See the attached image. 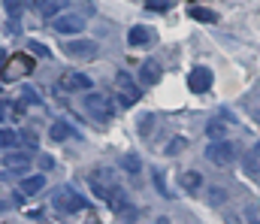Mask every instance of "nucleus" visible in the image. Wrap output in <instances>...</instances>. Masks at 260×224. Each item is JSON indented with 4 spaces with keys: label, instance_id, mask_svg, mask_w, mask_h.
Returning <instances> with one entry per match:
<instances>
[{
    "label": "nucleus",
    "instance_id": "4",
    "mask_svg": "<svg viewBox=\"0 0 260 224\" xmlns=\"http://www.w3.org/2000/svg\"><path fill=\"white\" fill-rule=\"evenodd\" d=\"M52 30L61 34V37H76L85 30V15L79 12H61L58 18H52Z\"/></svg>",
    "mask_w": 260,
    "mask_h": 224
},
{
    "label": "nucleus",
    "instance_id": "15",
    "mask_svg": "<svg viewBox=\"0 0 260 224\" xmlns=\"http://www.w3.org/2000/svg\"><path fill=\"white\" fill-rule=\"evenodd\" d=\"M43 188H46V176H43V173H37V176H24L21 185H18V191H21L24 197H34V194H40Z\"/></svg>",
    "mask_w": 260,
    "mask_h": 224
},
{
    "label": "nucleus",
    "instance_id": "16",
    "mask_svg": "<svg viewBox=\"0 0 260 224\" xmlns=\"http://www.w3.org/2000/svg\"><path fill=\"white\" fill-rule=\"evenodd\" d=\"M49 137H52L55 143H64V140L79 137V131H76V127H70L67 121H55V124H52V131H49Z\"/></svg>",
    "mask_w": 260,
    "mask_h": 224
},
{
    "label": "nucleus",
    "instance_id": "26",
    "mask_svg": "<svg viewBox=\"0 0 260 224\" xmlns=\"http://www.w3.org/2000/svg\"><path fill=\"white\" fill-rule=\"evenodd\" d=\"M151 124H154V115H151V112H145V115L139 118V134H142V137H148V131H151Z\"/></svg>",
    "mask_w": 260,
    "mask_h": 224
},
{
    "label": "nucleus",
    "instance_id": "13",
    "mask_svg": "<svg viewBox=\"0 0 260 224\" xmlns=\"http://www.w3.org/2000/svg\"><path fill=\"white\" fill-rule=\"evenodd\" d=\"M27 164H30V154H24V151H9L6 149V154H3V167L12 170V176H18Z\"/></svg>",
    "mask_w": 260,
    "mask_h": 224
},
{
    "label": "nucleus",
    "instance_id": "8",
    "mask_svg": "<svg viewBox=\"0 0 260 224\" xmlns=\"http://www.w3.org/2000/svg\"><path fill=\"white\" fill-rule=\"evenodd\" d=\"M157 40V34L148 27V24H133L127 30V46L130 49H145V46H151Z\"/></svg>",
    "mask_w": 260,
    "mask_h": 224
},
{
    "label": "nucleus",
    "instance_id": "31",
    "mask_svg": "<svg viewBox=\"0 0 260 224\" xmlns=\"http://www.w3.org/2000/svg\"><path fill=\"white\" fill-rule=\"evenodd\" d=\"M21 137H24V146H27V149H40V140H37L34 134H21Z\"/></svg>",
    "mask_w": 260,
    "mask_h": 224
},
{
    "label": "nucleus",
    "instance_id": "7",
    "mask_svg": "<svg viewBox=\"0 0 260 224\" xmlns=\"http://www.w3.org/2000/svg\"><path fill=\"white\" fill-rule=\"evenodd\" d=\"M203 154H206V161H212L215 167H227V164L233 161V146H230L227 140H212Z\"/></svg>",
    "mask_w": 260,
    "mask_h": 224
},
{
    "label": "nucleus",
    "instance_id": "1",
    "mask_svg": "<svg viewBox=\"0 0 260 224\" xmlns=\"http://www.w3.org/2000/svg\"><path fill=\"white\" fill-rule=\"evenodd\" d=\"M52 206L58 212H64V215H76V212H88L91 209V200L85 194H79L73 185H64V188H58L52 194Z\"/></svg>",
    "mask_w": 260,
    "mask_h": 224
},
{
    "label": "nucleus",
    "instance_id": "18",
    "mask_svg": "<svg viewBox=\"0 0 260 224\" xmlns=\"http://www.w3.org/2000/svg\"><path fill=\"white\" fill-rule=\"evenodd\" d=\"M182 185H185V191H200V185H203V176L197 173V170H188V173H182Z\"/></svg>",
    "mask_w": 260,
    "mask_h": 224
},
{
    "label": "nucleus",
    "instance_id": "11",
    "mask_svg": "<svg viewBox=\"0 0 260 224\" xmlns=\"http://www.w3.org/2000/svg\"><path fill=\"white\" fill-rule=\"evenodd\" d=\"M106 203H109V209L115 212V215H127L130 209V197H127V191L121 188V185H112L109 188V197H106Z\"/></svg>",
    "mask_w": 260,
    "mask_h": 224
},
{
    "label": "nucleus",
    "instance_id": "30",
    "mask_svg": "<svg viewBox=\"0 0 260 224\" xmlns=\"http://www.w3.org/2000/svg\"><path fill=\"white\" fill-rule=\"evenodd\" d=\"M3 6H6V12H9V15H18V9H21V0H3Z\"/></svg>",
    "mask_w": 260,
    "mask_h": 224
},
{
    "label": "nucleus",
    "instance_id": "27",
    "mask_svg": "<svg viewBox=\"0 0 260 224\" xmlns=\"http://www.w3.org/2000/svg\"><path fill=\"white\" fill-rule=\"evenodd\" d=\"M145 6H148V9H157V12H167V9L173 6V0H148Z\"/></svg>",
    "mask_w": 260,
    "mask_h": 224
},
{
    "label": "nucleus",
    "instance_id": "3",
    "mask_svg": "<svg viewBox=\"0 0 260 224\" xmlns=\"http://www.w3.org/2000/svg\"><path fill=\"white\" fill-rule=\"evenodd\" d=\"M115 88H118V103L127 109V106H133V103H139V97H142V91L136 88V82H133V76L127 73V70H118L115 73Z\"/></svg>",
    "mask_w": 260,
    "mask_h": 224
},
{
    "label": "nucleus",
    "instance_id": "2",
    "mask_svg": "<svg viewBox=\"0 0 260 224\" xmlns=\"http://www.w3.org/2000/svg\"><path fill=\"white\" fill-rule=\"evenodd\" d=\"M85 109L97 121H109L115 115V100L109 94H100V91H85Z\"/></svg>",
    "mask_w": 260,
    "mask_h": 224
},
{
    "label": "nucleus",
    "instance_id": "5",
    "mask_svg": "<svg viewBox=\"0 0 260 224\" xmlns=\"http://www.w3.org/2000/svg\"><path fill=\"white\" fill-rule=\"evenodd\" d=\"M34 70H37V64L30 61V55H12V58H6L3 82H9V79H21V76H30Z\"/></svg>",
    "mask_w": 260,
    "mask_h": 224
},
{
    "label": "nucleus",
    "instance_id": "19",
    "mask_svg": "<svg viewBox=\"0 0 260 224\" xmlns=\"http://www.w3.org/2000/svg\"><path fill=\"white\" fill-rule=\"evenodd\" d=\"M191 18L206 21V24H215V21H218V15H215L212 9H203V6H191Z\"/></svg>",
    "mask_w": 260,
    "mask_h": 224
},
{
    "label": "nucleus",
    "instance_id": "12",
    "mask_svg": "<svg viewBox=\"0 0 260 224\" xmlns=\"http://www.w3.org/2000/svg\"><path fill=\"white\" fill-rule=\"evenodd\" d=\"M160 76H164V70H160V64H157V61H151V58H148V61H142V64H139V82H142V85H148V88H151V85H157V82H160Z\"/></svg>",
    "mask_w": 260,
    "mask_h": 224
},
{
    "label": "nucleus",
    "instance_id": "32",
    "mask_svg": "<svg viewBox=\"0 0 260 224\" xmlns=\"http://www.w3.org/2000/svg\"><path fill=\"white\" fill-rule=\"evenodd\" d=\"M30 52H34V55H40V58H46V55H49V52H46V46H40V43H30Z\"/></svg>",
    "mask_w": 260,
    "mask_h": 224
},
{
    "label": "nucleus",
    "instance_id": "21",
    "mask_svg": "<svg viewBox=\"0 0 260 224\" xmlns=\"http://www.w3.org/2000/svg\"><path fill=\"white\" fill-rule=\"evenodd\" d=\"M121 170H127V173H133V176H136V173L142 170L139 154H124V157H121Z\"/></svg>",
    "mask_w": 260,
    "mask_h": 224
},
{
    "label": "nucleus",
    "instance_id": "6",
    "mask_svg": "<svg viewBox=\"0 0 260 224\" xmlns=\"http://www.w3.org/2000/svg\"><path fill=\"white\" fill-rule=\"evenodd\" d=\"M91 88H94L91 76L79 73V70L64 73V76H61V82H58V91H64V94H79V91H91Z\"/></svg>",
    "mask_w": 260,
    "mask_h": 224
},
{
    "label": "nucleus",
    "instance_id": "20",
    "mask_svg": "<svg viewBox=\"0 0 260 224\" xmlns=\"http://www.w3.org/2000/svg\"><path fill=\"white\" fill-rule=\"evenodd\" d=\"M18 137H21V134L3 127V131H0V146H3V149H15V146H18Z\"/></svg>",
    "mask_w": 260,
    "mask_h": 224
},
{
    "label": "nucleus",
    "instance_id": "25",
    "mask_svg": "<svg viewBox=\"0 0 260 224\" xmlns=\"http://www.w3.org/2000/svg\"><path fill=\"white\" fill-rule=\"evenodd\" d=\"M185 146H188V140H185V137H173V140L167 143V154H179Z\"/></svg>",
    "mask_w": 260,
    "mask_h": 224
},
{
    "label": "nucleus",
    "instance_id": "14",
    "mask_svg": "<svg viewBox=\"0 0 260 224\" xmlns=\"http://www.w3.org/2000/svg\"><path fill=\"white\" fill-rule=\"evenodd\" d=\"M67 6H70V0H37V12L46 18H58Z\"/></svg>",
    "mask_w": 260,
    "mask_h": 224
},
{
    "label": "nucleus",
    "instance_id": "24",
    "mask_svg": "<svg viewBox=\"0 0 260 224\" xmlns=\"http://www.w3.org/2000/svg\"><path fill=\"white\" fill-rule=\"evenodd\" d=\"M21 103H30V106H43V97H40L34 88H24V91H21Z\"/></svg>",
    "mask_w": 260,
    "mask_h": 224
},
{
    "label": "nucleus",
    "instance_id": "10",
    "mask_svg": "<svg viewBox=\"0 0 260 224\" xmlns=\"http://www.w3.org/2000/svg\"><path fill=\"white\" fill-rule=\"evenodd\" d=\"M212 79H215V76H212V70L200 64V67H194V70L188 73V88H191L194 94H206V91L212 88Z\"/></svg>",
    "mask_w": 260,
    "mask_h": 224
},
{
    "label": "nucleus",
    "instance_id": "33",
    "mask_svg": "<svg viewBox=\"0 0 260 224\" xmlns=\"http://www.w3.org/2000/svg\"><path fill=\"white\" fill-rule=\"evenodd\" d=\"M251 157H260V143L254 146V149H251Z\"/></svg>",
    "mask_w": 260,
    "mask_h": 224
},
{
    "label": "nucleus",
    "instance_id": "22",
    "mask_svg": "<svg viewBox=\"0 0 260 224\" xmlns=\"http://www.w3.org/2000/svg\"><path fill=\"white\" fill-rule=\"evenodd\" d=\"M91 179H94V182H109V185H115V182H112V179H115V173H112L109 167H97V170L91 173Z\"/></svg>",
    "mask_w": 260,
    "mask_h": 224
},
{
    "label": "nucleus",
    "instance_id": "17",
    "mask_svg": "<svg viewBox=\"0 0 260 224\" xmlns=\"http://www.w3.org/2000/svg\"><path fill=\"white\" fill-rule=\"evenodd\" d=\"M206 137H212V140H224V137H227V121H221V118L206 121Z\"/></svg>",
    "mask_w": 260,
    "mask_h": 224
},
{
    "label": "nucleus",
    "instance_id": "9",
    "mask_svg": "<svg viewBox=\"0 0 260 224\" xmlns=\"http://www.w3.org/2000/svg\"><path fill=\"white\" fill-rule=\"evenodd\" d=\"M64 52L70 58H94V55L100 52V46H97L94 40H67Z\"/></svg>",
    "mask_w": 260,
    "mask_h": 224
},
{
    "label": "nucleus",
    "instance_id": "29",
    "mask_svg": "<svg viewBox=\"0 0 260 224\" xmlns=\"http://www.w3.org/2000/svg\"><path fill=\"white\" fill-rule=\"evenodd\" d=\"M52 167H55V157H52V154H40V170H43V173H49Z\"/></svg>",
    "mask_w": 260,
    "mask_h": 224
},
{
    "label": "nucleus",
    "instance_id": "28",
    "mask_svg": "<svg viewBox=\"0 0 260 224\" xmlns=\"http://www.w3.org/2000/svg\"><path fill=\"white\" fill-rule=\"evenodd\" d=\"M154 188H157L164 197H170V191H167V185H164V173H160V170H154Z\"/></svg>",
    "mask_w": 260,
    "mask_h": 224
},
{
    "label": "nucleus",
    "instance_id": "23",
    "mask_svg": "<svg viewBox=\"0 0 260 224\" xmlns=\"http://www.w3.org/2000/svg\"><path fill=\"white\" fill-rule=\"evenodd\" d=\"M224 200H227V191H224L221 185H212V188H209V203H212V206H221Z\"/></svg>",
    "mask_w": 260,
    "mask_h": 224
}]
</instances>
